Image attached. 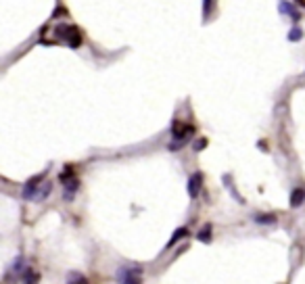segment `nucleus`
<instances>
[{
  "label": "nucleus",
  "instance_id": "1",
  "mask_svg": "<svg viewBox=\"0 0 305 284\" xmlns=\"http://www.w3.org/2000/svg\"><path fill=\"white\" fill-rule=\"evenodd\" d=\"M117 284H142V267L140 265H121L115 272Z\"/></svg>",
  "mask_w": 305,
  "mask_h": 284
},
{
  "label": "nucleus",
  "instance_id": "17",
  "mask_svg": "<svg viewBox=\"0 0 305 284\" xmlns=\"http://www.w3.org/2000/svg\"><path fill=\"white\" fill-rule=\"evenodd\" d=\"M224 180H226V182H224V184L228 186V190H230V195H232V197H234V199H236L238 203H245V199H243V197H240V195H238V192H236V190H234V188L230 186V182H228V176H226Z\"/></svg>",
  "mask_w": 305,
  "mask_h": 284
},
{
  "label": "nucleus",
  "instance_id": "2",
  "mask_svg": "<svg viewBox=\"0 0 305 284\" xmlns=\"http://www.w3.org/2000/svg\"><path fill=\"white\" fill-rule=\"evenodd\" d=\"M190 136H193V127L176 119L172 123V138H174V142L170 145V151H178V147H182Z\"/></svg>",
  "mask_w": 305,
  "mask_h": 284
},
{
  "label": "nucleus",
  "instance_id": "11",
  "mask_svg": "<svg viewBox=\"0 0 305 284\" xmlns=\"http://www.w3.org/2000/svg\"><path fill=\"white\" fill-rule=\"evenodd\" d=\"M65 284H88V280H86V276H82L80 272H69Z\"/></svg>",
  "mask_w": 305,
  "mask_h": 284
},
{
  "label": "nucleus",
  "instance_id": "7",
  "mask_svg": "<svg viewBox=\"0 0 305 284\" xmlns=\"http://www.w3.org/2000/svg\"><path fill=\"white\" fill-rule=\"evenodd\" d=\"M78 188H80V182H78V180H69V182L65 184V192H63V199H65V201H73V195H75V192H78Z\"/></svg>",
  "mask_w": 305,
  "mask_h": 284
},
{
  "label": "nucleus",
  "instance_id": "19",
  "mask_svg": "<svg viewBox=\"0 0 305 284\" xmlns=\"http://www.w3.org/2000/svg\"><path fill=\"white\" fill-rule=\"evenodd\" d=\"M301 7H305V3H303V5H301Z\"/></svg>",
  "mask_w": 305,
  "mask_h": 284
},
{
  "label": "nucleus",
  "instance_id": "10",
  "mask_svg": "<svg viewBox=\"0 0 305 284\" xmlns=\"http://www.w3.org/2000/svg\"><path fill=\"white\" fill-rule=\"evenodd\" d=\"M50 192H53V184H50V182H44V184L40 186V190H38L36 201H38V203H40V201H46V197L50 195Z\"/></svg>",
  "mask_w": 305,
  "mask_h": 284
},
{
  "label": "nucleus",
  "instance_id": "3",
  "mask_svg": "<svg viewBox=\"0 0 305 284\" xmlns=\"http://www.w3.org/2000/svg\"><path fill=\"white\" fill-rule=\"evenodd\" d=\"M57 38H61V40H65L71 48H78L80 42H82V34L78 28H73V25H59V28L55 30Z\"/></svg>",
  "mask_w": 305,
  "mask_h": 284
},
{
  "label": "nucleus",
  "instance_id": "4",
  "mask_svg": "<svg viewBox=\"0 0 305 284\" xmlns=\"http://www.w3.org/2000/svg\"><path fill=\"white\" fill-rule=\"evenodd\" d=\"M44 178H46V172L38 174L36 178H30L28 182H25V186H23V199H28V201H36L38 190H40V186L44 184V182H40V180H44Z\"/></svg>",
  "mask_w": 305,
  "mask_h": 284
},
{
  "label": "nucleus",
  "instance_id": "6",
  "mask_svg": "<svg viewBox=\"0 0 305 284\" xmlns=\"http://www.w3.org/2000/svg\"><path fill=\"white\" fill-rule=\"evenodd\" d=\"M278 9H280L282 13H286L290 19H295V21L301 19V13H299L297 5H293V3H280V5H278Z\"/></svg>",
  "mask_w": 305,
  "mask_h": 284
},
{
  "label": "nucleus",
  "instance_id": "12",
  "mask_svg": "<svg viewBox=\"0 0 305 284\" xmlns=\"http://www.w3.org/2000/svg\"><path fill=\"white\" fill-rule=\"evenodd\" d=\"M21 280H23V284H38V274L34 272L32 267H28V269H25V274L21 276Z\"/></svg>",
  "mask_w": 305,
  "mask_h": 284
},
{
  "label": "nucleus",
  "instance_id": "9",
  "mask_svg": "<svg viewBox=\"0 0 305 284\" xmlns=\"http://www.w3.org/2000/svg\"><path fill=\"white\" fill-rule=\"evenodd\" d=\"M11 269H13V272H15V274H19V276H23V274H25V269H28V267H25V259H23V255H19L17 259L13 261Z\"/></svg>",
  "mask_w": 305,
  "mask_h": 284
},
{
  "label": "nucleus",
  "instance_id": "5",
  "mask_svg": "<svg viewBox=\"0 0 305 284\" xmlns=\"http://www.w3.org/2000/svg\"><path fill=\"white\" fill-rule=\"evenodd\" d=\"M201 184H203V176L201 174H193L188 178V195L197 199L199 197V192H201Z\"/></svg>",
  "mask_w": 305,
  "mask_h": 284
},
{
  "label": "nucleus",
  "instance_id": "15",
  "mask_svg": "<svg viewBox=\"0 0 305 284\" xmlns=\"http://www.w3.org/2000/svg\"><path fill=\"white\" fill-rule=\"evenodd\" d=\"M255 222L257 224H274L276 222V215H272V213H259V215H255Z\"/></svg>",
  "mask_w": 305,
  "mask_h": 284
},
{
  "label": "nucleus",
  "instance_id": "18",
  "mask_svg": "<svg viewBox=\"0 0 305 284\" xmlns=\"http://www.w3.org/2000/svg\"><path fill=\"white\" fill-rule=\"evenodd\" d=\"M205 145H207V140H197V142H195V151H197V153L203 151V147H205Z\"/></svg>",
  "mask_w": 305,
  "mask_h": 284
},
{
  "label": "nucleus",
  "instance_id": "16",
  "mask_svg": "<svg viewBox=\"0 0 305 284\" xmlns=\"http://www.w3.org/2000/svg\"><path fill=\"white\" fill-rule=\"evenodd\" d=\"M301 38H303V32H301L299 28L290 30V34H288V40H290V42H297V40H301Z\"/></svg>",
  "mask_w": 305,
  "mask_h": 284
},
{
  "label": "nucleus",
  "instance_id": "13",
  "mask_svg": "<svg viewBox=\"0 0 305 284\" xmlns=\"http://www.w3.org/2000/svg\"><path fill=\"white\" fill-rule=\"evenodd\" d=\"M197 238H199L201 242H211V224H205V226H203V230L197 234Z\"/></svg>",
  "mask_w": 305,
  "mask_h": 284
},
{
  "label": "nucleus",
  "instance_id": "8",
  "mask_svg": "<svg viewBox=\"0 0 305 284\" xmlns=\"http://www.w3.org/2000/svg\"><path fill=\"white\" fill-rule=\"evenodd\" d=\"M305 203V190L303 188H295L293 195H290V207H301V205Z\"/></svg>",
  "mask_w": 305,
  "mask_h": 284
},
{
  "label": "nucleus",
  "instance_id": "14",
  "mask_svg": "<svg viewBox=\"0 0 305 284\" xmlns=\"http://www.w3.org/2000/svg\"><path fill=\"white\" fill-rule=\"evenodd\" d=\"M186 234H188V230H186V228H178V230L174 232V236L170 238V242H168V247H165V249H170V247H174V244H176L178 240H180L182 236H186Z\"/></svg>",
  "mask_w": 305,
  "mask_h": 284
}]
</instances>
